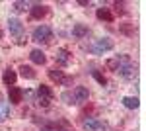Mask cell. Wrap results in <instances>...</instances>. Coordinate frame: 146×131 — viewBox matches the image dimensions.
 <instances>
[{
    "instance_id": "obj_1",
    "label": "cell",
    "mask_w": 146,
    "mask_h": 131,
    "mask_svg": "<svg viewBox=\"0 0 146 131\" xmlns=\"http://www.w3.org/2000/svg\"><path fill=\"white\" fill-rule=\"evenodd\" d=\"M115 73H119L127 80H133L136 77V69H135V65H133V61H131L129 55H117V71Z\"/></svg>"
},
{
    "instance_id": "obj_2",
    "label": "cell",
    "mask_w": 146,
    "mask_h": 131,
    "mask_svg": "<svg viewBox=\"0 0 146 131\" xmlns=\"http://www.w3.org/2000/svg\"><path fill=\"white\" fill-rule=\"evenodd\" d=\"M31 37H33V41H37V43H51V39H53V30H51L49 26H39V28L33 30Z\"/></svg>"
},
{
    "instance_id": "obj_3",
    "label": "cell",
    "mask_w": 146,
    "mask_h": 131,
    "mask_svg": "<svg viewBox=\"0 0 146 131\" xmlns=\"http://www.w3.org/2000/svg\"><path fill=\"white\" fill-rule=\"evenodd\" d=\"M53 90L45 84H41V86L37 88V104L39 106H43V108H49V104L53 102Z\"/></svg>"
},
{
    "instance_id": "obj_4",
    "label": "cell",
    "mask_w": 146,
    "mask_h": 131,
    "mask_svg": "<svg viewBox=\"0 0 146 131\" xmlns=\"http://www.w3.org/2000/svg\"><path fill=\"white\" fill-rule=\"evenodd\" d=\"M49 78H51L53 82H56V84H62V86H68V84L72 82V78L64 77L62 71H56V69H51V71H49Z\"/></svg>"
},
{
    "instance_id": "obj_5",
    "label": "cell",
    "mask_w": 146,
    "mask_h": 131,
    "mask_svg": "<svg viewBox=\"0 0 146 131\" xmlns=\"http://www.w3.org/2000/svg\"><path fill=\"white\" fill-rule=\"evenodd\" d=\"M111 49H113V39H109V37H100L94 45L96 53H105V51H111Z\"/></svg>"
},
{
    "instance_id": "obj_6",
    "label": "cell",
    "mask_w": 146,
    "mask_h": 131,
    "mask_svg": "<svg viewBox=\"0 0 146 131\" xmlns=\"http://www.w3.org/2000/svg\"><path fill=\"white\" fill-rule=\"evenodd\" d=\"M8 30H10L12 35H16L18 39L22 37V33H23V24L18 20V18H10L8 20Z\"/></svg>"
},
{
    "instance_id": "obj_7",
    "label": "cell",
    "mask_w": 146,
    "mask_h": 131,
    "mask_svg": "<svg viewBox=\"0 0 146 131\" xmlns=\"http://www.w3.org/2000/svg\"><path fill=\"white\" fill-rule=\"evenodd\" d=\"M23 98V90L18 86H10L8 90V100H10V104H20Z\"/></svg>"
},
{
    "instance_id": "obj_8",
    "label": "cell",
    "mask_w": 146,
    "mask_h": 131,
    "mask_svg": "<svg viewBox=\"0 0 146 131\" xmlns=\"http://www.w3.org/2000/svg\"><path fill=\"white\" fill-rule=\"evenodd\" d=\"M16 80H18V73H16L14 69H6V71H4V75H2V82L10 88V86L16 84Z\"/></svg>"
},
{
    "instance_id": "obj_9",
    "label": "cell",
    "mask_w": 146,
    "mask_h": 131,
    "mask_svg": "<svg viewBox=\"0 0 146 131\" xmlns=\"http://www.w3.org/2000/svg\"><path fill=\"white\" fill-rule=\"evenodd\" d=\"M82 125H84V129H88V131H101L103 129V125L96 118H86V120L82 121Z\"/></svg>"
},
{
    "instance_id": "obj_10",
    "label": "cell",
    "mask_w": 146,
    "mask_h": 131,
    "mask_svg": "<svg viewBox=\"0 0 146 131\" xmlns=\"http://www.w3.org/2000/svg\"><path fill=\"white\" fill-rule=\"evenodd\" d=\"M55 59L60 67H66L68 63H70V53H68V49H56Z\"/></svg>"
},
{
    "instance_id": "obj_11",
    "label": "cell",
    "mask_w": 146,
    "mask_h": 131,
    "mask_svg": "<svg viewBox=\"0 0 146 131\" xmlns=\"http://www.w3.org/2000/svg\"><path fill=\"white\" fill-rule=\"evenodd\" d=\"M72 94H74L76 104H80V102H86V100H88V96H90V92H88V88H86V86H76Z\"/></svg>"
},
{
    "instance_id": "obj_12",
    "label": "cell",
    "mask_w": 146,
    "mask_h": 131,
    "mask_svg": "<svg viewBox=\"0 0 146 131\" xmlns=\"http://www.w3.org/2000/svg\"><path fill=\"white\" fill-rule=\"evenodd\" d=\"M47 6L45 4H33V8H31V18L33 20H41V18H45L47 16Z\"/></svg>"
},
{
    "instance_id": "obj_13",
    "label": "cell",
    "mask_w": 146,
    "mask_h": 131,
    "mask_svg": "<svg viewBox=\"0 0 146 131\" xmlns=\"http://www.w3.org/2000/svg\"><path fill=\"white\" fill-rule=\"evenodd\" d=\"M29 59H31V63H35V65H45V61H47L45 53H43L41 49H33V51L29 53Z\"/></svg>"
},
{
    "instance_id": "obj_14",
    "label": "cell",
    "mask_w": 146,
    "mask_h": 131,
    "mask_svg": "<svg viewBox=\"0 0 146 131\" xmlns=\"http://www.w3.org/2000/svg\"><path fill=\"white\" fill-rule=\"evenodd\" d=\"M96 16H98V20H103V22H113V12L109 8H103V6L98 8Z\"/></svg>"
},
{
    "instance_id": "obj_15",
    "label": "cell",
    "mask_w": 146,
    "mask_h": 131,
    "mask_svg": "<svg viewBox=\"0 0 146 131\" xmlns=\"http://www.w3.org/2000/svg\"><path fill=\"white\" fill-rule=\"evenodd\" d=\"M72 35H74L76 39H82V37L88 35V28H86L84 24H76V26L72 28Z\"/></svg>"
},
{
    "instance_id": "obj_16",
    "label": "cell",
    "mask_w": 146,
    "mask_h": 131,
    "mask_svg": "<svg viewBox=\"0 0 146 131\" xmlns=\"http://www.w3.org/2000/svg\"><path fill=\"white\" fill-rule=\"evenodd\" d=\"M121 102H123V106H125V108H129V110H136V108H138V104H140L136 96H125V98L121 100Z\"/></svg>"
},
{
    "instance_id": "obj_17",
    "label": "cell",
    "mask_w": 146,
    "mask_h": 131,
    "mask_svg": "<svg viewBox=\"0 0 146 131\" xmlns=\"http://www.w3.org/2000/svg\"><path fill=\"white\" fill-rule=\"evenodd\" d=\"M20 75H22L23 78H27V80H33L35 78V71L29 65H22L20 67Z\"/></svg>"
},
{
    "instance_id": "obj_18",
    "label": "cell",
    "mask_w": 146,
    "mask_h": 131,
    "mask_svg": "<svg viewBox=\"0 0 146 131\" xmlns=\"http://www.w3.org/2000/svg\"><path fill=\"white\" fill-rule=\"evenodd\" d=\"M10 118V106L6 102H0V121L8 120Z\"/></svg>"
},
{
    "instance_id": "obj_19",
    "label": "cell",
    "mask_w": 146,
    "mask_h": 131,
    "mask_svg": "<svg viewBox=\"0 0 146 131\" xmlns=\"http://www.w3.org/2000/svg\"><path fill=\"white\" fill-rule=\"evenodd\" d=\"M60 100H62L64 104H68V106L76 104V100H74V94H72V92H62V94H60Z\"/></svg>"
},
{
    "instance_id": "obj_20",
    "label": "cell",
    "mask_w": 146,
    "mask_h": 131,
    "mask_svg": "<svg viewBox=\"0 0 146 131\" xmlns=\"http://www.w3.org/2000/svg\"><path fill=\"white\" fill-rule=\"evenodd\" d=\"M92 77L96 78V80H98V82H100L101 86H105V84H107V78L103 77V75H101L100 71H92Z\"/></svg>"
},
{
    "instance_id": "obj_21",
    "label": "cell",
    "mask_w": 146,
    "mask_h": 131,
    "mask_svg": "<svg viewBox=\"0 0 146 131\" xmlns=\"http://www.w3.org/2000/svg\"><path fill=\"white\" fill-rule=\"evenodd\" d=\"M27 6H29V4H27V2H22V0H16V2H14V8H16V10H27Z\"/></svg>"
},
{
    "instance_id": "obj_22",
    "label": "cell",
    "mask_w": 146,
    "mask_h": 131,
    "mask_svg": "<svg viewBox=\"0 0 146 131\" xmlns=\"http://www.w3.org/2000/svg\"><path fill=\"white\" fill-rule=\"evenodd\" d=\"M107 69L109 71H117V57H113V59L107 61Z\"/></svg>"
},
{
    "instance_id": "obj_23",
    "label": "cell",
    "mask_w": 146,
    "mask_h": 131,
    "mask_svg": "<svg viewBox=\"0 0 146 131\" xmlns=\"http://www.w3.org/2000/svg\"><path fill=\"white\" fill-rule=\"evenodd\" d=\"M115 10H117V14H123L125 12V2H115Z\"/></svg>"
},
{
    "instance_id": "obj_24",
    "label": "cell",
    "mask_w": 146,
    "mask_h": 131,
    "mask_svg": "<svg viewBox=\"0 0 146 131\" xmlns=\"http://www.w3.org/2000/svg\"><path fill=\"white\" fill-rule=\"evenodd\" d=\"M78 4H80V6H88V4H90V0H78Z\"/></svg>"
},
{
    "instance_id": "obj_25",
    "label": "cell",
    "mask_w": 146,
    "mask_h": 131,
    "mask_svg": "<svg viewBox=\"0 0 146 131\" xmlns=\"http://www.w3.org/2000/svg\"><path fill=\"white\" fill-rule=\"evenodd\" d=\"M51 131H53V129H51Z\"/></svg>"
}]
</instances>
